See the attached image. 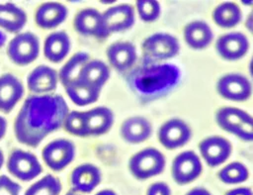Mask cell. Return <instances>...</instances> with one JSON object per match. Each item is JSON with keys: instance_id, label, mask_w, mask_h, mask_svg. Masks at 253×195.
<instances>
[{"instance_id": "9a60e30c", "label": "cell", "mask_w": 253, "mask_h": 195, "mask_svg": "<svg viewBox=\"0 0 253 195\" xmlns=\"http://www.w3.org/2000/svg\"><path fill=\"white\" fill-rule=\"evenodd\" d=\"M249 49V42L241 33H228L221 36L216 42L218 54L227 60H236L243 57Z\"/></svg>"}, {"instance_id": "74e56055", "label": "cell", "mask_w": 253, "mask_h": 195, "mask_svg": "<svg viewBox=\"0 0 253 195\" xmlns=\"http://www.w3.org/2000/svg\"><path fill=\"white\" fill-rule=\"evenodd\" d=\"M6 128H7L6 120L0 116V139H2V137L5 135Z\"/></svg>"}, {"instance_id": "e575fe53", "label": "cell", "mask_w": 253, "mask_h": 195, "mask_svg": "<svg viewBox=\"0 0 253 195\" xmlns=\"http://www.w3.org/2000/svg\"><path fill=\"white\" fill-rule=\"evenodd\" d=\"M146 195H171V190L166 183L156 182L149 186Z\"/></svg>"}, {"instance_id": "1f68e13d", "label": "cell", "mask_w": 253, "mask_h": 195, "mask_svg": "<svg viewBox=\"0 0 253 195\" xmlns=\"http://www.w3.org/2000/svg\"><path fill=\"white\" fill-rule=\"evenodd\" d=\"M63 125L66 131L71 133L74 136H78V137L87 136L84 112L71 111L66 115Z\"/></svg>"}, {"instance_id": "ac0fdd59", "label": "cell", "mask_w": 253, "mask_h": 195, "mask_svg": "<svg viewBox=\"0 0 253 195\" xmlns=\"http://www.w3.org/2000/svg\"><path fill=\"white\" fill-rule=\"evenodd\" d=\"M24 88L20 80L12 74L0 77V111L9 113L21 99Z\"/></svg>"}, {"instance_id": "4316f807", "label": "cell", "mask_w": 253, "mask_h": 195, "mask_svg": "<svg viewBox=\"0 0 253 195\" xmlns=\"http://www.w3.org/2000/svg\"><path fill=\"white\" fill-rule=\"evenodd\" d=\"M70 100L78 106H86L97 101L101 90L77 80L65 87Z\"/></svg>"}, {"instance_id": "44dd1931", "label": "cell", "mask_w": 253, "mask_h": 195, "mask_svg": "<svg viewBox=\"0 0 253 195\" xmlns=\"http://www.w3.org/2000/svg\"><path fill=\"white\" fill-rule=\"evenodd\" d=\"M67 9L64 5L56 2L42 4L36 13L37 24L43 29H52L65 21Z\"/></svg>"}, {"instance_id": "4fadbf2b", "label": "cell", "mask_w": 253, "mask_h": 195, "mask_svg": "<svg viewBox=\"0 0 253 195\" xmlns=\"http://www.w3.org/2000/svg\"><path fill=\"white\" fill-rule=\"evenodd\" d=\"M200 151L211 167L223 163L231 153L230 143L222 137H209L200 144Z\"/></svg>"}, {"instance_id": "d590c367", "label": "cell", "mask_w": 253, "mask_h": 195, "mask_svg": "<svg viewBox=\"0 0 253 195\" xmlns=\"http://www.w3.org/2000/svg\"><path fill=\"white\" fill-rule=\"evenodd\" d=\"M226 195H252V191L248 187H240L228 191Z\"/></svg>"}, {"instance_id": "277c9868", "label": "cell", "mask_w": 253, "mask_h": 195, "mask_svg": "<svg viewBox=\"0 0 253 195\" xmlns=\"http://www.w3.org/2000/svg\"><path fill=\"white\" fill-rule=\"evenodd\" d=\"M128 166L134 177L137 179H147L163 171L165 158L158 149L147 147L132 155Z\"/></svg>"}, {"instance_id": "b9f144b4", "label": "cell", "mask_w": 253, "mask_h": 195, "mask_svg": "<svg viewBox=\"0 0 253 195\" xmlns=\"http://www.w3.org/2000/svg\"><path fill=\"white\" fill-rule=\"evenodd\" d=\"M66 195H76V194H66Z\"/></svg>"}, {"instance_id": "9c48e42d", "label": "cell", "mask_w": 253, "mask_h": 195, "mask_svg": "<svg viewBox=\"0 0 253 195\" xmlns=\"http://www.w3.org/2000/svg\"><path fill=\"white\" fill-rule=\"evenodd\" d=\"M75 146L68 140H56L42 150V157L46 165L54 171H59L66 167L74 158Z\"/></svg>"}, {"instance_id": "8d00e7d4", "label": "cell", "mask_w": 253, "mask_h": 195, "mask_svg": "<svg viewBox=\"0 0 253 195\" xmlns=\"http://www.w3.org/2000/svg\"><path fill=\"white\" fill-rule=\"evenodd\" d=\"M187 195H211V194L204 188H194L193 190L189 191Z\"/></svg>"}, {"instance_id": "ffe728a7", "label": "cell", "mask_w": 253, "mask_h": 195, "mask_svg": "<svg viewBox=\"0 0 253 195\" xmlns=\"http://www.w3.org/2000/svg\"><path fill=\"white\" fill-rule=\"evenodd\" d=\"M87 136H99L107 133L113 123V112L106 107H96L84 112Z\"/></svg>"}, {"instance_id": "8992f818", "label": "cell", "mask_w": 253, "mask_h": 195, "mask_svg": "<svg viewBox=\"0 0 253 195\" xmlns=\"http://www.w3.org/2000/svg\"><path fill=\"white\" fill-rule=\"evenodd\" d=\"M40 52V43L36 35L30 32L16 36L9 44L8 55L19 65H26L34 61Z\"/></svg>"}, {"instance_id": "ba28073f", "label": "cell", "mask_w": 253, "mask_h": 195, "mask_svg": "<svg viewBox=\"0 0 253 195\" xmlns=\"http://www.w3.org/2000/svg\"><path fill=\"white\" fill-rule=\"evenodd\" d=\"M202 162L192 150L183 151L176 156L172 164V177L181 185L188 184L200 176Z\"/></svg>"}, {"instance_id": "5b68a950", "label": "cell", "mask_w": 253, "mask_h": 195, "mask_svg": "<svg viewBox=\"0 0 253 195\" xmlns=\"http://www.w3.org/2000/svg\"><path fill=\"white\" fill-rule=\"evenodd\" d=\"M178 40L166 33H156L148 37L142 44V50L145 60L153 63L156 60L170 59L179 52Z\"/></svg>"}, {"instance_id": "cb8c5ba5", "label": "cell", "mask_w": 253, "mask_h": 195, "mask_svg": "<svg viewBox=\"0 0 253 195\" xmlns=\"http://www.w3.org/2000/svg\"><path fill=\"white\" fill-rule=\"evenodd\" d=\"M184 38L189 47L195 49H202L211 43L213 34L207 23L195 21L186 26Z\"/></svg>"}, {"instance_id": "7a4b0ae2", "label": "cell", "mask_w": 253, "mask_h": 195, "mask_svg": "<svg viewBox=\"0 0 253 195\" xmlns=\"http://www.w3.org/2000/svg\"><path fill=\"white\" fill-rule=\"evenodd\" d=\"M180 69L170 63H148L128 76L130 88L140 97L156 98L167 94L180 81Z\"/></svg>"}, {"instance_id": "f35d334b", "label": "cell", "mask_w": 253, "mask_h": 195, "mask_svg": "<svg viewBox=\"0 0 253 195\" xmlns=\"http://www.w3.org/2000/svg\"><path fill=\"white\" fill-rule=\"evenodd\" d=\"M96 195H117L113 190H110V189H104L100 192H98Z\"/></svg>"}, {"instance_id": "d4e9b609", "label": "cell", "mask_w": 253, "mask_h": 195, "mask_svg": "<svg viewBox=\"0 0 253 195\" xmlns=\"http://www.w3.org/2000/svg\"><path fill=\"white\" fill-rule=\"evenodd\" d=\"M70 49V40L68 35L61 32L50 34L44 42V55L52 62L61 61Z\"/></svg>"}, {"instance_id": "6da1fadb", "label": "cell", "mask_w": 253, "mask_h": 195, "mask_svg": "<svg viewBox=\"0 0 253 195\" xmlns=\"http://www.w3.org/2000/svg\"><path fill=\"white\" fill-rule=\"evenodd\" d=\"M68 114V106L60 95H33L26 99L15 121L17 140L38 146L50 133L58 130Z\"/></svg>"}, {"instance_id": "836d02e7", "label": "cell", "mask_w": 253, "mask_h": 195, "mask_svg": "<svg viewBox=\"0 0 253 195\" xmlns=\"http://www.w3.org/2000/svg\"><path fill=\"white\" fill-rule=\"evenodd\" d=\"M0 195H21V186L8 176H0Z\"/></svg>"}, {"instance_id": "7402d4cb", "label": "cell", "mask_w": 253, "mask_h": 195, "mask_svg": "<svg viewBox=\"0 0 253 195\" xmlns=\"http://www.w3.org/2000/svg\"><path fill=\"white\" fill-rule=\"evenodd\" d=\"M151 124L142 117H131L126 120L121 129L124 140L129 144H139L151 135Z\"/></svg>"}, {"instance_id": "2e32d148", "label": "cell", "mask_w": 253, "mask_h": 195, "mask_svg": "<svg viewBox=\"0 0 253 195\" xmlns=\"http://www.w3.org/2000/svg\"><path fill=\"white\" fill-rule=\"evenodd\" d=\"M101 181V172L93 164H81L71 173L70 183L74 191L89 193L95 189Z\"/></svg>"}, {"instance_id": "ab89813d", "label": "cell", "mask_w": 253, "mask_h": 195, "mask_svg": "<svg viewBox=\"0 0 253 195\" xmlns=\"http://www.w3.org/2000/svg\"><path fill=\"white\" fill-rule=\"evenodd\" d=\"M6 42V35L0 31V48L5 44Z\"/></svg>"}, {"instance_id": "8fae6325", "label": "cell", "mask_w": 253, "mask_h": 195, "mask_svg": "<svg viewBox=\"0 0 253 195\" xmlns=\"http://www.w3.org/2000/svg\"><path fill=\"white\" fill-rule=\"evenodd\" d=\"M220 96L232 101H244L251 95V83L243 75L230 73L222 76L217 83Z\"/></svg>"}, {"instance_id": "d6a6232c", "label": "cell", "mask_w": 253, "mask_h": 195, "mask_svg": "<svg viewBox=\"0 0 253 195\" xmlns=\"http://www.w3.org/2000/svg\"><path fill=\"white\" fill-rule=\"evenodd\" d=\"M139 17L144 22L155 21L160 14V5L157 1L140 0L136 2Z\"/></svg>"}, {"instance_id": "83f0119b", "label": "cell", "mask_w": 253, "mask_h": 195, "mask_svg": "<svg viewBox=\"0 0 253 195\" xmlns=\"http://www.w3.org/2000/svg\"><path fill=\"white\" fill-rule=\"evenodd\" d=\"M241 17L240 8L232 2H225L218 5L212 13L214 23L222 28H232L236 26L241 21Z\"/></svg>"}, {"instance_id": "3957f363", "label": "cell", "mask_w": 253, "mask_h": 195, "mask_svg": "<svg viewBox=\"0 0 253 195\" xmlns=\"http://www.w3.org/2000/svg\"><path fill=\"white\" fill-rule=\"evenodd\" d=\"M215 118L221 129L231 133L242 141H252V118L247 112L234 107H224L217 111Z\"/></svg>"}, {"instance_id": "7c38bea8", "label": "cell", "mask_w": 253, "mask_h": 195, "mask_svg": "<svg viewBox=\"0 0 253 195\" xmlns=\"http://www.w3.org/2000/svg\"><path fill=\"white\" fill-rule=\"evenodd\" d=\"M74 26L78 33L84 36H92L98 39H106L109 34L106 31L103 15L95 9L80 11L74 20Z\"/></svg>"}, {"instance_id": "d6986e66", "label": "cell", "mask_w": 253, "mask_h": 195, "mask_svg": "<svg viewBox=\"0 0 253 195\" xmlns=\"http://www.w3.org/2000/svg\"><path fill=\"white\" fill-rule=\"evenodd\" d=\"M108 59L119 71L129 69L136 60L135 47L128 42H118L111 45L107 50Z\"/></svg>"}, {"instance_id": "f1b7e54d", "label": "cell", "mask_w": 253, "mask_h": 195, "mask_svg": "<svg viewBox=\"0 0 253 195\" xmlns=\"http://www.w3.org/2000/svg\"><path fill=\"white\" fill-rule=\"evenodd\" d=\"M88 61V53L77 52L63 65L59 72V79L64 87L78 80L81 69Z\"/></svg>"}, {"instance_id": "60d3db41", "label": "cell", "mask_w": 253, "mask_h": 195, "mask_svg": "<svg viewBox=\"0 0 253 195\" xmlns=\"http://www.w3.org/2000/svg\"><path fill=\"white\" fill-rule=\"evenodd\" d=\"M3 161H4V157H3V153H2V151L0 150V168H1V166H2V164H3Z\"/></svg>"}, {"instance_id": "4dcf8cb0", "label": "cell", "mask_w": 253, "mask_h": 195, "mask_svg": "<svg viewBox=\"0 0 253 195\" xmlns=\"http://www.w3.org/2000/svg\"><path fill=\"white\" fill-rule=\"evenodd\" d=\"M248 169L240 162H232L223 167L218 174L219 179L226 184H236L248 178Z\"/></svg>"}, {"instance_id": "f546056e", "label": "cell", "mask_w": 253, "mask_h": 195, "mask_svg": "<svg viewBox=\"0 0 253 195\" xmlns=\"http://www.w3.org/2000/svg\"><path fill=\"white\" fill-rule=\"evenodd\" d=\"M61 183L58 178L48 174L34 183L24 195H59Z\"/></svg>"}, {"instance_id": "30bf717a", "label": "cell", "mask_w": 253, "mask_h": 195, "mask_svg": "<svg viewBox=\"0 0 253 195\" xmlns=\"http://www.w3.org/2000/svg\"><path fill=\"white\" fill-rule=\"evenodd\" d=\"M158 139L164 147L174 149L185 146L189 142L191 139V130L184 121L171 119L161 126Z\"/></svg>"}, {"instance_id": "52a82bcc", "label": "cell", "mask_w": 253, "mask_h": 195, "mask_svg": "<svg viewBox=\"0 0 253 195\" xmlns=\"http://www.w3.org/2000/svg\"><path fill=\"white\" fill-rule=\"evenodd\" d=\"M8 169L18 179L30 181L42 172V165L33 153L16 149L10 154Z\"/></svg>"}, {"instance_id": "5bb4252c", "label": "cell", "mask_w": 253, "mask_h": 195, "mask_svg": "<svg viewBox=\"0 0 253 195\" xmlns=\"http://www.w3.org/2000/svg\"><path fill=\"white\" fill-rule=\"evenodd\" d=\"M103 15L107 33L123 32L134 24V11L130 5L122 4L109 8Z\"/></svg>"}, {"instance_id": "603a6c76", "label": "cell", "mask_w": 253, "mask_h": 195, "mask_svg": "<svg viewBox=\"0 0 253 195\" xmlns=\"http://www.w3.org/2000/svg\"><path fill=\"white\" fill-rule=\"evenodd\" d=\"M110 77V70L101 60H90L81 69L78 80L91 87L101 90Z\"/></svg>"}, {"instance_id": "484cf974", "label": "cell", "mask_w": 253, "mask_h": 195, "mask_svg": "<svg viewBox=\"0 0 253 195\" xmlns=\"http://www.w3.org/2000/svg\"><path fill=\"white\" fill-rule=\"evenodd\" d=\"M27 22L26 13L12 3H0V27L8 32H18Z\"/></svg>"}, {"instance_id": "e0dca14e", "label": "cell", "mask_w": 253, "mask_h": 195, "mask_svg": "<svg viewBox=\"0 0 253 195\" xmlns=\"http://www.w3.org/2000/svg\"><path fill=\"white\" fill-rule=\"evenodd\" d=\"M57 80L58 76L54 69L46 65H40L30 73L27 82L32 92L43 95L56 88Z\"/></svg>"}]
</instances>
